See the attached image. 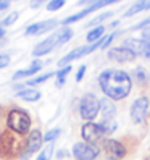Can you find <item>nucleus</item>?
Returning <instances> with one entry per match:
<instances>
[{"mask_svg":"<svg viewBox=\"0 0 150 160\" xmlns=\"http://www.w3.org/2000/svg\"><path fill=\"white\" fill-rule=\"evenodd\" d=\"M99 84L104 94L111 100H121L128 97L131 88H133V81H131L129 74L123 70H115V68L102 71L99 76Z\"/></svg>","mask_w":150,"mask_h":160,"instance_id":"f257e3e1","label":"nucleus"},{"mask_svg":"<svg viewBox=\"0 0 150 160\" xmlns=\"http://www.w3.org/2000/svg\"><path fill=\"white\" fill-rule=\"evenodd\" d=\"M7 125L13 133L23 136L31 129V118L27 115V112H24L21 108H13V110H10V113H8Z\"/></svg>","mask_w":150,"mask_h":160,"instance_id":"f03ea898","label":"nucleus"},{"mask_svg":"<svg viewBox=\"0 0 150 160\" xmlns=\"http://www.w3.org/2000/svg\"><path fill=\"white\" fill-rule=\"evenodd\" d=\"M100 107H102V102L97 99V96H94V94H86V96H82V99L79 102L81 118L86 120V121H92L99 115Z\"/></svg>","mask_w":150,"mask_h":160,"instance_id":"7ed1b4c3","label":"nucleus"},{"mask_svg":"<svg viewBox=\"0 0 150 160\" xmlns=\"http://www.w3.org/2000/svg\"><path fill=\"white\" fill-rule=\"evenodd\" d=\"M102 41H104V39H100V41H99V42H95V44H87V45H82V47H78V49L71 50L70 53L65 55L63 58H60L58 67H60V68H65V67H68V65H70L71 62H74V60H78V58L84 57V55L92 53L95 49H99V47H100Z\"/></svg>","mask_w":150,"mask_h":160,"instance_id":"20e7f679","label":"nucleus"},{"mask_svg":"<svg viewBox=\"0 0 150 160\" xmlns=\"http://www.w3.org/2000/svg\"><path fill=\"white\" fill-rule=\"evenodd\" d=\"M116 2H119V0H95V2H94V3H90L89 7H86V8H84V10H81L79 13H76V15H71V16H68V18H65L61 24H70V23H76V21L82 20L84 16L90 15L92 12H95V10H100V8H104V7H107V5H111V3H116Z\"/></svg>","mask_w":150,"mask_h":160,"instance_id":"39448f33","label":"nucleus"},{"mask_svg":"<svg viewBox=\"0 0 150 160\" xmlns=\"http://www.w3.org/2000/svg\"><path fill=\"white\" fill-rule=\"evenodd\" d=\"M81 136L84 139V142H89V144H97L99 141H102V138L105 136V131L102 128V125L97 123H86L81 128Z\"/></svg>","mask_w":150,"mask_h":160,"instance_id":"423d86ee","label":"nucleus"},{"mask_svg":"<svg viewBox=\"0 0 150 160\" xmlns=\"http://www.w3.org/2000/svg\"><path fill=\"white\" fill-rule=\"evenodd\" d=\"M18 150H20V142L12 133L5 131V133L0 134V155L12 157L18 154Z\"/></svg>","mask_w":150,"mask_h":160,"instance_id":"0eeeda50","label":"nucleus"},{"mask_svg":"<svg viewBox=\"0 0 150 160\" xmlns=\"http://www.w3.org/2000/svg\"><path fill=\"white\" fill-rule=\"evenodd\" d=\"M73 155L78 160H94L99 155V149L89 142H76L73 146Z\"/></svg>","mask_w":150,"mask_h":160,"instance_id":"6e6552de","label":"nucleus"},{"mask_svg":"<svg viewBox=\"0 0 150 160\" xmlns=\"http://www.w3.org/2000/svg\"><path fill=\"white\" fill-rule=\"evenodd\" d=\"M148 99L147 97H139L133 102L131 105V120L133 123H142L145 115H147V110H148Z\"/></svg>","mask_w":150,"mask_h":160,"instance_id":"1a4fd4ad","label":"nucleus"},{"mask_svg":"<svg viewBox=\"0 0 150 160\" xmlns=\"http://www.w3.org/2000/svg\"><path fill=\"white\" fill-rule=\"evenodd\" d=\"M42 141H44V138H42L39 129L31 131L27 139H26V146H24V150H23V158H29L34 152H37L42 146Z\"/></svg>","mask_w":150,"mask_h":160,"instance_id":"9d476101","label":"nucleus"},{"mask_svg":"<svg viewBox=\"0 0 150 160\" xmlns=\"http://www.w3.org/2000/svg\"><path fill=\"white\" fill-rule=\"evenodd\" d=\"M104 149H105V154L110 160H121L126 155L124 146L116 139H107L104 142Z\"/></svg>","mask_w":150,"mask_h":160,"instance_id":"9b49d317","label":"nucleus"},{"mask_svg":"<svg viewBox=\"0 0 150 160\" xmlns=\"http://www.w3.org/2000/svg\"><path fill=\"white\" fill-rule=\"evenodd\" d=\"M55 47H60V44H58V32L49 36L47 39H44L42 42L37 44L34 47V50H32V55H34V57H42V55L52 52Z\"/></svg>","mask_w":150,"mask_h":160,"instance_id":"f8f14e48","label":"nucleus"},{"mask_svg":"<svg viewBox=\"0 0 150 160\" xmlns=\"http://www.w3.org/2000/svg\"><path fill=\"white\" fill-rule=\"evenodd\" d=\"M108 58L118 62V63H126V62H134L137 55L134 52H131L126 47H113V49L108 50Z\"/></svg>","mask_w":150,"mask_h":160,"instance_id":"ddd939ff","label":"nucleus"},{"mask_svg":"<svg viewBox=\"0 0 150 160\" xmlns=\"http://www.w3.org/2000/svg\"><path fill=\"white\" fill-rule=\"evenodd\" d=\"M57 24H58L57 20H47V21L34 23V24H29L26 28V34L27 36H41V34H45L47 31L53 29Z\"/></svg>","mask_w":150,"mask_h":160,"instance_id":"4468645a","label":"nucleus"},{"mask_svg":"<svg viewBox=\"0 0 150 160\" xmlns=\"http://www.w3.org/2000/svg\"><path fill=\"white\" fill-rule=\"evenodd\" d=\"M41 68H42V62L36 60V62H32L27 68H24V70H18V71L13 74V79L18 81V79H23V78H27V76H34L37 71H41Z\"/></svg>","mask_w":150,"mask_h":160,"instance_id":"2eb2a0df","label":"nucleus"},{"mask_svg":"<svg viewBox=\"0 0 150 160\" xmlns=\"http://www.w3.org/2000/svg\"><path fill=\"white\" fill-rule=\"evenodd\" d=\"M123 47L129 49L131 52H134L136 55H145V44L142 39H126L123 42Z\"/></svg>","mask_w":150,"mask_h":160,"instance_id":"dca6fc26","label":"nucleus"},{"mask_svg":"<svg viewBox=\"0 0 150 160\" xmlns=\"http://www.w3.org/2000/svg\"><path fill=\"white\" fill-rule=\"evenodd\" d=\"M16 97H20L23 100H27V102H36L41 99V92L37 89H24L23 91H18L16 92Z\"/></svg>","mask_w":150,"mask_h":160,"instance_id":"f3484780","label":"nucleus"},{"mask_svg":"<svg viewBox=\"0 0 150 160\" xmlns=\"http://www.w3.org/2000/svg\"><path fill=\"white\" fill-rule=\"evenodd\" d=\"M142 10H150V0H139V2H136V3L124 13V16L129 18V16H133V15H136V13H139V12H142Z\"/></svg>","mask_w":150,"mask_h":160,"instance_id":"a211bd4d","label":"nucleus"},{"mask_svg":"<svg viewBox=\"0 0 150 160\" xmlns=\"http://www.w3.org/2000/svg\"><path fill=\"white\" fill-rule=\"evenodd\" d=\"M104 32H105V26H95L87 32V42L89 44H95L100 39H104Z\"/></svg>","mask_w":150,"mask_h":160,"instance_id":"6ab92c4d","label":"nucleus"},{"mask_svg":"<svg viewBox=\"0 0 150 160\" xmlns=\"http://www.w3.org/2000/svg\"><path fill=\"white\" fill-rule=\"evenodd\" d=\"M100 102H102L100 110H102V113H104L105 120H113V118H115V113H116L115 105H113V103H111L108 99H104V100H100Z\"/></svg>","mask_w":150,"mask_h":160,"instance_id":"aec40b11","label":"nucleus"},{"mask_svg":"<svg viewBox=\"0 0 150 160\" xmlns=\"http://www.w3.org/2000/svg\"><path fill=\"white\" fill-rule=\"evenodd\" d=\"M70 71H71V67H70V65H68V67H65V68H60L58 73H57V81H55V86H57V88L63 86L65 81H66V76L70 74Z\"/></svg>","mask_w":150,"mask_h":160,"instance_id":"412c9836","label":"nucleus"},{"mask_svg":"<svg viewBox=\"0 0 150 160\" xmlns=\"http://www.w3.org/2000/svg\"><path fill=\"white\" fill-rule=\"evenodd\" d=\"M71 37H73V31L70 29V28H63V29L58 31V44H60V45L66 44Z\"/></svg>","mask_w":150,"mask_h":160,"instance_id":"4be33fe9","label":"nucleus"},{"mask_svg":"<svg viewBox=\"0 0 150 160\" xmlns=\"http://www.w3.org/2000/svg\"><path fill=\"white\" fill-rule=\"evenodd\" d=\"M140 39H142L144 44H145V55H144V57L150 58V26L145 28V29L142 31V37H140Z\"/></svg>","mask_w":150,"mask_h":160,"instance_id":"5701e85b","label":"nucleus"},{"mask_svg":"<svg viewBox=\"0 0 150 160\" xmlns=\"http://www.w3.org/2000/svg\"><path fill=\"white\" fill-rule=\"evenodd\" d=\"M100 125H102V128H104L105 134H110V133H113V131L116 129V121H115V118H113V120H104Z\"/></svg>","mask_w":150,"mask_h":160,"instance_id":"b1692460","label":"nucleus"},{"mask_svg":"<svg viewBox=\"0 0 150 160\" xmlns=\"http://www.w3.org/2000/svg\"><path fill=\"white\" fill-rule=\"evenodd\" d=\"M52 76H55V73H53V71H49V73L42 74V76H39V78L29 79V81H27V84H29V86H36V84H41V82H44V81H47V79H50Z\"/></svg>","mask_w":150,"mask_h":160,"instance_id":"393cba45","label":"nucleus"},{"mask_svg":"<svg viewBox=\"0 0 150 160\" xmlns=\"http://www.w3.org/2000/svg\"><path fill=\"white\" fill-rule=\"evenodd\" d=\"M18 16H20V13L18 12H12V13H8L3 20H2V28L3 26H12L16 20H18Z\"/></svg>","mask_w":150,"mask_h":160,"instance_id":"a878e982","label":"nucleus"},{"mask_svg":"<svg viewBox=\"0 0 150 160\" xmlns=\"http://www.w3.org/2000/svg\"><path fill=\"white\" fill-rule=\"evenodd\" d=\"M60 128H53V129H50V131H47V134L44 136V141L45 142H52V141H55L58 136H60Z\"/></svg>","mask_w":150,"mask_h":160,"instance_id":"bb28decb","label":"nucleus"},{"mask_svg":"<svg viewBox=\"0 0 150 160\" xmlns=\"http://www.w3.org/2000/svg\"><path fill=\"white\" fill-rule=\"evenodd\" d=\"M66 3V0H50L47 3V10L49 12H55V10H60V8Z\"/></svg>","mask_w":150,"mask_h":160,"instance_id":"cd10ccee","label":"nucleus"},{"mask_svg":"<svg viewBox=\"0 0 150 160\" xmlns=\"http://www.w3.org/2000/svg\"><path fill=\"white\" fill-rule=\"evenodd\" d=\"M111 15H113V12H107V13H104V15H100V16H97V18H94L92 21H89V24H86L87 28H95L97 26V23H102L104 20H107V18H110Z\"/></svg>","mask_w":150,"mask_h":160,"instance_id":"c85d7f7f","label":"nucleus"},{"mask_svg":"<svg viewBox=\"0 0 150 160\" xmlns=\"http://www.w3.org/2000/svg\"><path fill=\"white\" fill-rule=\"evenodd\" d=\"M52 152H53V146H52V144H49V146H47V147L42 150V152L39 154V157H37L36 160H50Z\"/></svg>","mask_w":150,"mask_h":160,"instance_id":"c756f323","label":"nucleus"},{"mask_svg":"<svg viewBox=\"0 0 150 160\" xmlns=\"http://www.w3.org/2000/svg\"><path fill=\"white\" fill-rule=\"evenodd\" d=\"M116 34H118V32H111L110 36L104 37V41H102V44H100V49H107V47L111 44V41H113L115 37H116Z\"/></svg>","mask_w":150,"mask_h":160,"instance_id":"7c9ffc66","label":"nucleus"},{"mask_svg":"<svg viewBox=\"0 0 150 160\" xmlns=\"http://www.w3.org/2000/svg\"><path fill=\"white\" fill-rule=\"evenodd\" d=\"M10 65V57L7 53H0V68H5Z\"/></svg>","mask_w":150,"mask_h":160,"instance_id":"2f4dec72","label":"nucleus"},{"mask_svg":"<svg viewBox=\"0 0 150 160\" xmlns=\"http://www.w3.org/2000/svg\"><path fill=\"white\" fill-rule=\"evenodd\" d=\"M148 26H150V16H148V18H145V20H142L137 26H134L133 29H145V28H148Z\"/></svg>","mask_w":150,"mask_h":160,"instance_id":"473e14b6","label":"nucleus"},{"mask_svg":"<svg viewBox=\"0 0 150 160\" xmlns=\"http://www.w3.org/2000/svg\"><path fill=\"white\" fill-rule=\"evenodd\" d=\"M134 74L139 78V81H145V71L142 68H136L134 70Z\"/></svg>","mask_w":150,"mask_h":160,"instance_id":"72a5a7b5","label":"nucleus"},{"mask_svg":"<svg viewBox=\"0 0 150 160\" xmlns=\"http://www.w3.org/2000/svg\"><path fill=\"white\" fill-rule=\"evenodd\" d=\"M84 73H86V65H81L78 73H76V81H81L84 78Z\"/></svg>","mask_w":150,"mask_h":160,"instance_id":"f704fd0d","label":"nucleus"},{"mask_svg":"<svg viewBox=\"0 0 150 160\" xmlns=\"http://www.w3.org/2000/svg\"><path fill=\"white\" fill-rule=\"evenodd\" d=\"M12 3V0H0V10H5V8H8Z\"/></svg>","mask_w":150,"mask_h":160,"instance_id":"c9c22d12","label":"nucleus"},{"mask_svg":"<svg viewBox=\"0 0 150 160\" xmlns=\"http://www.w3.org/2000/svg\"><path fill=\"white\" fill-rule=\"evenodd\" d=\"M5 36V29H3V28L2 26H0V39H2V37Z\"/></svg>","mask_w":150,"mask_h":160,"instance_id":"e433bc0d","label":"nucleus"},{"mask_svg":"<svg viewBox=\"0 0 150 160\" xmlns=\"http://www.w3.org/2000/svg\"><path fill=\"white\" fill-rule=\"evenodd\" d=\"M0 115H2V107H0Z\"/></svg>","mask_w":150,"mask_h":160,"instance_id":"4c0bfd02","label":"nucleus"},{"mask_svg":"<svg viewBox=\"0 0 150 160\" xmlns=\"http://www.w3.org/2000/svg\"><path fill=\"white\" fill-rule=\"evenodd\" d=\"M147 160H150V157H148V158H147Z\"/></svg>","mask_w":150,"mask_h":160,"instance_id":"58836bf2","label":"nucleus"}]
</instances>
